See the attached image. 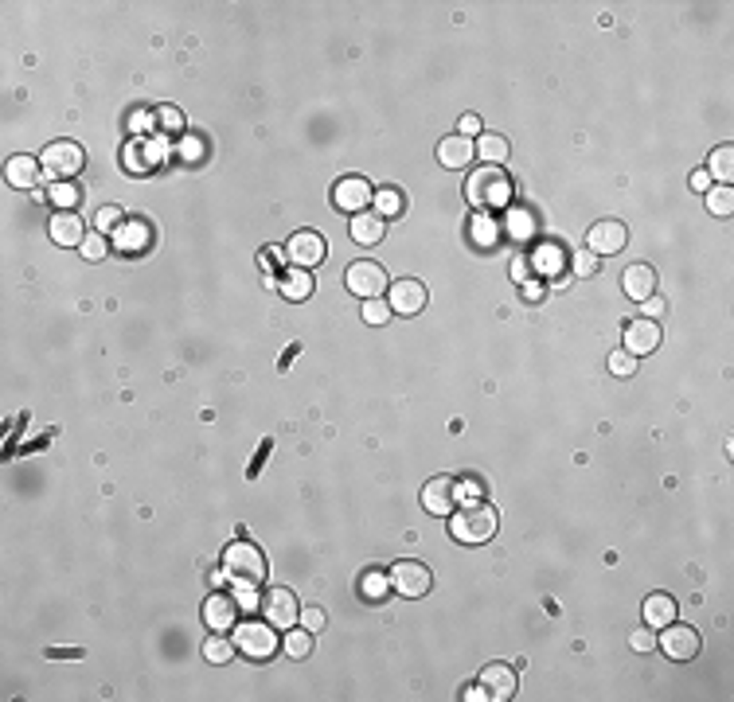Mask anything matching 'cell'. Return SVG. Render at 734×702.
<instances>
[{"mask_svg": "<svg viewBox=\"0 0 734 702\" xmlns=\"http://www.w3.org/2000/svg\"><path fill=\"white\" fill-rule=\"evenodd\" d=\"M496 527H500V515H496V507L484 503V500L457 503L449 515V535L457 538V543H469V546L489 543L496 535Z\"/></svg>", "mask_w": 734, "mask_h": 702, "instance_id": "obj_1", "label": "cell"}, {"mask_svg": "<svg viewBox=\"0 0 734 702\" xmlns=\"http://www.w3.org/2000/svg\"><path fill=\"white\" fill-rule=\"evenodd\" d=\"M465 199L477 211H496V207H508L512 203V180L504 168L481 165L465 176Z\"/></svg>", "mask_w": 734, "mask_h": 702, "instance_id": "obj_2", "label": "cell"}, {"mask_svg": "<svg viewBox=\"0 0 734 702\" xmlns=\"http://www.w3.org/2000/svg\"><path fill=\"white\" fill-rule=\"evenodd\" d=\"M223 574L231 578L235 586H254L258 589L266 581V554L254 543L239 538V543H231L223 550Z\"/></svg>", "mask_w": 734, "mask_h": 702, "instance_id": "obj_3", "label": "cell"}, {"mask_svg": "<svg viewBox=\"0 0 734 702\" xmlns=\"http://www.w3.org/2000/svg\"><path fill=\"white\" fill-rule=\"evenodd\" d=\"M235 647L246 655V660H274V652H277V632H274V624L269 621H246L243 629L235 624Z\"/></svg>", "mask_w": 734, "mask_h": 702, "instance_id": "obj_4", "label": "cell"}, {"mask_svg": "<svg viewBox=\"0 0 734 702\" xmlns=\"http://www.w3.org/2000/svg\"><path fill=\"white\" fill-rule=\"evenodd\" d=\"M39 165L51 176V183H55V180H74L82 172V165H86V153H82V145H74V140H51V145L43 148Z\"/></svg>", "mask_w": 734, "mask_h": 702, "instance_id": "obj_5", "label": "cell"}, {"mask_svg": "<svg viewBox=\"0 0 734 702\" xmlns=\"http://www.w3.org/2000/svg\"><path fill=\"white\" fill-rule=\"evenodd\" d=\"M387 581H391V593H398V597H426L430 586H434V574L422 566V562H395L391 574H387Z\"/></svg>", "mask_w": 734, "mask_h": 702, "instance_id": "obj_6", "label": "cell"}, {"mask_svg": "<svg viewBox=\"0 0 734 702\" xmlns=\"http://www.w3.org/2000/svg\"><path fill=\"white\" fill-rule=\"evenodd\" d=\"M344 281H348V289H352L355 297H363V300H375V297H383L387 289H391V281H387V269H383L380 262H355V266H348Z\"/></svg>", "mask_w": 734, "mask_h": 702, "instance_id": "obj_7", "label": "cell"}, {"mask_svg": "<svg viewBox=\"0 0 734 702\" xmlns=\"http://www.w3.org/2000/svg\"><path fill=\"white\" fill-rule=\"evenodd\" d=\"M461 495H465V488H461L457 477H434L422 488V507L430 515H453V507L461 503Z\"/></svg>", "mask_w": 734, "mask_h": 702, "instance_id": "obj_8", "label": "cell"}, {"mask_svg": "<svg viewBox=\"0 0 734 702\" xmlns=\"http://www.w3.org/2000/svg\"><path fill=\"white\" fill-rule=\"evenodd\" d=\"M426 285L422 281H414V277H403V281H395L391 289H387V305H391L395 317H418V312L426 309Z\"/></svg>", "mask_w": 734, "mask_h": 702, "instance_id": "obj_9", "label": "cell"}, {"mask_svg": "<svg viewBox=\"0 0 734 702\" xmlns=\"http://www.w3.org/2000/svg\"><path fill=\"white\" fill-rule=\"evenodd\" d=\"M262 617L274 624L277 632H286L301 621V605L289 589H269V593H262Z\"/></svg>", "mask_w": 734, "mask_h": 702, "instance_id": "obj_10", "label": "cell"}, {"mask_svg": "<svg viewBox=\"0 0 734 702\" xmlns=\"http://www.w3.org/2000/svg\"><path fill=\"white\" fill-rule=\"evenodd\" d=\"M371 199H375V188L363 176H344V180H337V188H332V207L348 211V215L367 211Z\"/></svg>", "mask_w": 734, "mask_h": 702, "instance_id": "obj_11", "label": "cell"}, {"mask_svg": "<svg viewBox=\"0 0 734 702\" xmlns=\"http://www.w3.org/2000/svg\"><path fill=\"white\" fill-rule=\"evenodd\" d=\"M661 647H664L668 660L687 664V660H696V655H699V632L687 629V624L672 621V624H664V632H661Z\"/></svg>", "mask_w": 734, "mask_h": 702, "instance_id": "obj_12", "label": "cell"}, {"mask_svg": "<svg viewBox=\"0 0 734 702\" xmlns=\"http://www.w3.org/2000/svg\"><path fill=\"white\" fill-rule=\"evenodd\" d=\"M286 254H289V262H294V266H301V269H312V266H320V262H325L329 246H325V239H320L317 231H297L294 239L286 242Z\"/></svg>", "mask_w": 734, "mask_h": 702, "instance_id": "obj_13", "label": "cell"}, {"mask_svg": "<svg viewBox=\"0 0 734 702\" xmlns=\"http://www.w3.org/2000/svg\"><path fill=\"white\" fill-rule=\"evenodd\" d=\"M625 242H629V231H625V223H618V219L593 223L590 234H586L590 254H618V250H625Z\"/></svg>", "mask_w": 734, "mask_h": 702, "instance_id": "obj_14", "label": "cell"}, {"mask_svg": "<svg viewBox=\"0 0 734 702\" xmlns=\"http://www.w3.org/2000/svg\"><path fill=\"white\" fill-rule=\"evenodd\" d=\"M203 624L211 632H235V624H239V601L226 597V593H211L203 601Z\"/></svg>", "mask_w": 734, "mask_h": 702, "instance_id": "obj_15", "label": "cell"}, {"mask_svg": "<svg viewBox=\"0 0 734 702\" xmlns=\"http://www.w3.org/2000/svg\"><path fill=\"white\" fill-rule=\"evenodd\" d=\"M656 348H661V324H656V320L641 317V320L625 324V351H629V355L641 359V355H649Z\"/></svg>", "mask_w": 734, "mask_h": 702, "instance_id": "obj_16", "label": "cell"}, {"mask_svg": "<svg viewBox=\"0 0 734 702\" xmlns=\"http://www.w3.org/2000/svg\"><path fill=\"white\" fill-rule=\"evenodd\" d=\"M481 687L489 690V698L508 702V698H516L520 675H516V667H512V664H489V667L481 672Z\"/></svg>", "mask_w": 734, "mask_h": 702, "instance_id": "obj_17", "label": "cell"}, {"mask_svg": "<svg viewBox=\"0 0 734 702\" xmlns=\"http://www.w3.org/2000/svg\"><path fill=\"white\" fill-rule=\"evenodd\" d=\"M149 242H153V231H149L145 219H125V223L114 231L117 254H141V250H149Z\"/></svg>", "mask_w": 734, "mask_h": 702, "instance_id": "obj_18", "label": "cell"}, {"mask_svg": "<svg viewBox=\"0 0 734 702\" xmlns=\"http://www.w3.org/2000/svg\"><path fill=\"white\" fill-rule=\"evenodd\" d=\"M621 289H625V297H629V300L653 297V293H656V269H653V266H644V262L629 266V269L621 274Z\"/></svg>", "mask_w": 734, "mask_h": 702, "instance_id": "obj_19", "label": "cell"}, {"mask_svg": "<svg viewBox=\"0 0 734 702\" xmlns=\"http://www.w3.org/2000/svg\"><path fill=\"white\" fill-rule=\"evenodd\" d=\"M51 242L55 246H82L86 223L74 211H55V219H51Z\"/></svg>", "mask_w": 734, "mask_h": 702, "instance_id": "obj_20", "label": "cell"}, {"mask_svg": "<svg viewBox=\"0 0 734 702\" xmlns=\"http://www.w3.org/2000/svg\"><path fill=\"white\" fill-rule=\"evenodd\" d=\"M348 234H352V242H360V246H375V242H383L387 226L375 211H360V215H352Z\"/></svg>", "mask_w": 734, "mask_h": 702, "instance_id": "obj_21", "label": "cell"}, {"mask_svg": "<svg viewBox=\"0 0 734 702\" xmlns=\"http://www.w3.org/2000/svg\"><path fill=\"white\" fill-rule=\"evenodd\" d=\"M473 156H477V148H473V140L461 137V133H453V137H446V140L438 145V160H441L446 168H465Z\"/></svg>", "mask_w": 734, "mask_h": 702, "instance_id": "obj_22", "label": "cell"}, {"mask_svg": "<svg viewBox=\"0 0 734 702\" xmlns=\"http://www.w3.org/2000/svg\"><path fill=\"white\" fill-rule=\"evenodd\" d=\"M4 176H8V183H13V188L28 191V188H36V183H39L43 165H39V160H31V156H13V160L4 165Z\"/></svg>", "mask_w": 734, "mask_h": 702, "instance_id": "obj_23", "label": "cell"}, {"mask_svg": "<svg viewBox=\"0 0 734 702\" xmlns=\"http://www.w3.org/2000/svg\"><path fill=\"white\" fill-rule=\"evenodd\" d=\"M312 274L309 269H301V266H289L286 274H282V281H277V293H282L286 300H309L312 297Z\"/></svg>", "mask_w": 734, "mask_h": 702, "instance_id": "obj_24", "label": "cell"}, {"mask_svg": "<svg viewBox=\"0 0 734 702\" xmlns=\"http://www.w3.org/2000/svg\"><path fill=\"white\" fill-rule=\"evenodd\" d=\"M469 242L477 246V250H492V246L500 242V223L492 219V211H477L469 219Z\"/></svg>", "mask_w": 734, "mask_h": 702, "instance_id": "obj_25", "label": "cell"}, {"mask_svg": "<svg viewBox=\"0 0 734 702\" xmlns=\"http://www.w3.org/2000/svg\"><path fill=\"white\" fill-rule=\"evenodd\" d=\"M473 148H477V156L484 160V165H492V168H504V165H508V156H512L508 137H500V133H481Z\"/></svg>", "mask_w": 734, "mask_h": 702, "instance_id": "obj_26", "label": "cell"}, {"mask_svg": "<svg viewBox=\"0 0 734 702\" xmlns=\"http://www.w3.org/2000/svg\"><path fill=\"white\" fill-rule=\"evenodd\" d=\"M676 621V601L668 593H649L644 597V624L649 629H664V624Z\"/></svg>", "mask_w": 734, "mask_h": 702, "instance_id": "obj_27", "label": "cell"}, {"mask_svg": "<svg viewBox=\"0 0 734 702\" xmlns=\"http://www.w3.org/2000/svg\"><path fill=\"white\" fill-rule=\"evenodd\" d=\"M563 266H567V254H563V246H555V242H543L532 254V269H539V274H547V277H555Z\"/></svg>", "mask_w": 734, "mask_h": 702, "instance_id": "obj_28", "label": "cell"}, {"mask_svg": "<svg viewBox=\"0 0 734 702\" xmlns=\"http://www.w3.org/2000/svg\"><path fill=\"white\" fill-rule=\"evenodd\" d=\"M47 199H51V207L55 211H74V203L82 199V191H79V183L74 180H55L47 188Z\"/></svg>", "mask_w": 734, "mask_h": 702, "instance_id": "obj_29", "label": "cell"}, {"mask_svg": "<svg viewBox=\"0 0 734 702\" xmlns=\"http://www.w3.org/2000/svg\"><path fill=\"white\" fill-rule=\"evenodd\" d=\"M707 176H715L730 188V180H734V148L730 145H719L715 153L707 156Z\"/></svg>", "mask_w": 734, "mask_h": 702, "instance_id": "obj_30", "label": "cell"}, {"mask_svg": "<svg viewBox=\"0 0 734 702\" xmlns=\"http://www.w3.org/2000/svg\"><path fill=\"white\" fill-rule=\"evenodd\" d=\"M235 652H239V647H235V640H226L223 632H211L208 644H203V660L208 664H231Z\"/></svg>", "mask_w": 734, "mask_h": 702, "instance_id": "obj_31", "label": "cell"}, {"mask_svg": "<svg viewBox=\"0 0 734 702\" xmlns=\"http://www.w3.org/2000/svg\"><path fill=\"white\" fill-rule=\"evenodd\" d=\"M360 593L371 605H383L387 597H391V581H387V574H380V570H367V578L360 581Z\"/></svg>", "mask_w": 734, "mask_h": 702, "instance_id": "obj_32", "label": "cell"}, {"mask_svg": "<svg viewBox=\"0 0 734 702\" xmlns=\"http://www.w3.org/2000/svg\"><path fill=\"white\" fill-rule=\"evenodd\" d=\"M375 215L380 219H391V215H403V191H395V188H383V191H375Z\"/></svg>", "mask_w": 734, "mask_h": 702, "instance_id": "obj_33", "label": "cell"}, {"mask_svg": "<svg viewBox=\"0 0 734 702\" xmlns=\"http://www.w3.org/2000/svg\"><path fill=\"white\" fill-rule=\"evenodd\" d=\"M707 211L719 215V219H727V215L734 211V188H707Z\"/></svg>", "mask_w": 734, "mask_h": 702, "instance_id": "obj_34", "label": "cell"}, {"mask_svg": "<svg viewBox=\"0 0 734 702\" xmlns=\"http://www.w3.org/2000/svg\"><path fill=\"white\" fill-rule=\"evenodd\" d=\"M282 647H286L289 655H294V660H305V655L312 652V632L305 629V624H301V632H289V629H286V644H282Z\"/></svg>", "mask_w": 734, "mask_h": 702, "instance_id": "obj_35", "label": "cell"}, {"mask_svg": "<svg viewBox=\"0 0 734 702\" xmlns=\"http://www.w3.org/2000/svg\"><path fill=\"white\" fill-rule=\"evenodd\" d=\"M79 250H82L86 262H102V258L110 254V242H106V234L94 231V234H86V242L79 246Z\"/></svg>", "mask_w": 734, "mask_h": 702, "instance_id": "obj_36", "label": "cell"}, {"mask_svg": "<svg viewBox=\"0 0 734 702\" xmlns=\"http://www.w3.org/2000/svg\"><path fill=\"white\" fill-rule=\"evenodd\" d=\"M532 231H535V226H532V215H527V211H520V207H512V215H508V234H512V239H532Z\"/></svg>", "mask_w": 734, "mask_h": 702, "instance_id": "obj_37", "label": "cell"}, {"mask_svg": "<svg viewBox=\"0 0 734 702\" xmlns=\"http://www.w3.org/2000/svg\"><path fill=\"white\" fill-rule=\"evenodd\" d=\"M391 317H395V312H391V305H387L383 297H375V300H363V320H367V324H387Z\"/></svg>", "mask_w": 734, "mask_h": 702, "instance_id": "obj_38", "label": "cell"}, {"mask_svg": "<svg viewBox=\"0 0 734 702\" xmlns=\"http://www.w3.org/2000/svg\"><path fill=\"white\" fill-rule=\"evenodd\" d=\"M610 371L618 375V379H629V375H636V355H629V351H613L610 355Z\"/></svg>", "mask_w": 734, "mask_h": 702, "instance_id": "obj_39", "label": "cell"}, {"mask_svg": "<svg viewBox=\"0 0 734 702\" xmlns=\"http://www.w3.org/2000/svg\"><path fill=\"white\" fill-rule=\"evenodd\" d=\"M570 269H575L578 277H593V274L602 269V258H598V254H590V250H582V254L570 258Z\"/></svg>", "mask_w": 734, "mask_h": 702, "instance_id": "obj_40", "label": "cell"}, {"mask_svg": "<svg viewBox=\"0 0 734 702\" xmlns=\"http://www.w3.org/2000/svg\"><path fill=\"white\" fill-rule=\"evenodd\" d=\"M125 219H122V211L117 207H98V215H94V226H98V234H106V231H117Z\"/></svg>", "mask_w": 734, "mask_h": 702, "instance_id": "obj_41", "label": "cell"}, {"mask_svg": "<svg viewBox=\"0 0 734 702\" xmlns=\"http://www.w3.org/2000/svg\"><path fill=\"white\" fill-rule=\"evenodd\" d=\"M301 624H305L309 632H325V624H329V613H325V609H317V605H309V609L301 613Z\"/></svg>", "mask_w": 734, "mask_h": 702, "instance_id": "obj_42", "label": "cell"}, {"mask_svg": "<svg viewBox=\"0 0 734 702\" xmlns=\"http://www.w3.org/2000/svg\"><path fill=\"white\" fill-rule=\"evenodd\" d=\"M157 117H160V125H165L168 133H180V129H184V114H180V110H172V106H160Z\"/></svg>", "mask_w": 734, "mask_h": 702, "instance_id": "obj_43", "label": "cell"}, {"mask_svg": "<svg viewBox=\"0 0 734 702\" xmlns=\"http://www.w3.org/2000/svg\"><path fill=\"white\" fill-rule=\"evenodd\" d=\"M629 647H633V652H653V647H656V632H649V624H644L641 632L629 636Z\"/></svg>", "mask_w": 734, "mask_h": 702, "instance_id": "obj_44", "label": "cell"}, {"mask_svg": "<svg viewBox=\"0 0 734 702\" xmlns=\"http://www.w3.org/2000/svg\"><path fill=\"white\" fill-rule=\"evenodd\" d=\"M641 309H644V317H649V320H661L664 312H668V300H664L661 293H653V297L641 300Z\"/></svg>", "mask_w": 734, "mask_h": 702, "instance_id": "obj_45", "label": "cell"}, {"mask_svg": "<svg viewBox=\"0 0 734 702\" xmlns=\"http://www.w3.org/2000/svg\"><path fill=\"white\" fill-rule=\"evenodd\" d=\"M524 277H532V258H516L512 262V281H520L524 285Z\"/></svg>", "mask_w": 734, "mask_h": 702, "instance_id": "obj_46", "label": "cell"}, {"mask_svg": "<svg viewBox=\"0 0 734 702\" xmlns=\"http://www.w3.org/2000/svg\"><path fill=\"white\" fill-rule=\"evenodd\" d=\"M469 133L481 137V117H477V114H465V117H461V137H469Z\"/></svg>", "mask_w": 734, "mask_h": 702, "instance_id": "obj_47", "label": "cell"}, {"mask_svg": "<svg viewBox=\"0 0 734 702\" xmlns=\"http://www.w3.org/2000/svg\"><path fill=\"white\" fill-rule=\"evenodd\" d=\"M692 188H696V191H707V188H711V176H707V168L692 172Z\"/></svg>", "mask_w": 734, "mask_h": 702, "instance_id": "obj_48", "label": "cell"}, {"mask_svg": "<svg viewBox=\"0 0 734 702\" xmlns=\"http://www.w3.org/2000/svg\"><path fill=\"white\" fill-rule=\"evenodd\" d=\"M465 698H469V702H484V698H489V690H484V687L477 683V687H469V690H465Z\"/></svg>", "mask_w": 734, "mask_h": 702, "instance_id": "obj_49", "label": "cell"}]
</instances>
